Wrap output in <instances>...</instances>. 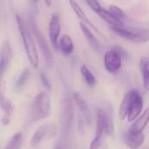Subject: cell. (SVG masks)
Masks as SVG:
<instances>
[{"mask_svg": "<svg viewBox=\"0 0 149 149\" xmlns=\"http://www.w3.org/2000/svg\"><path fill=\"white\" fill-rule=\"evenodd\" d=\"M16 21H17L19 33L22 37L24 47L26 55L28 57V59L31 65L35 69H38V65H39V58H38V53L36 48L35 41L31 32V30L29 28V25L25 22V20L19 15H16Z\"/></svg>", "mask_w": 149, "mask_h": 149, "instance_id": "obj_1", "label": "cell"}, {"mask_svg": "<svg viewBox=\"0 0 149 149\" xmlns=\"http://www.w3.org/2000/svg\"><path fill=\"white\" fill-rule=\"evenodd\" d=\"M111 30L119 37L136 44H143L149 41V29L143 27L127 26L125 24L111 26Z\"/></svg>", "mask_w": 149, "mask_h": 149, "instance_id": "obj_2", "label": "cell"}, {"mask_svg": "<svg viewBox=\"0 0 149 149\" xmlns=\"http://www.w3.org/2000/svg\"><path fill=\"white\" fill-rule=\"evenodd\" d=\"M51 113V98L46 93H38L30 109V119L31 121H39L46 119Z\"/></svg>", "mask_w": 149, "mask_h": 149, "instance_id": "obj_3", "label": "cell"}, {"mask_svg": "<svg viewBox=\"0 0 149 149\" xmlns=\"http://www.w3.org/2000/svg\"><path fill=\"white\" fill-rule=\"evenodd\" d=\"M28 25H29V28L31 30V34L35 37V39H36V41H37V43H38V46H39V48H40V50L44 55V58L46 61V64L49 66H51L52 64V60H53L51 49L49 48L48 43L45 38V36L43 35V33L38 29V24L35 21V18L32 15H31L29 17Z\"/></svg>", "mask_w": 149, "mask_h": 149, "instance_id": "obj_4", "label": "cell"}, {"mask_svg": "<svg viewBox=\"0 0 149 149\" xmlns=\"http://www.w3.org/2000/svg\"><path fill=\"white\" fill-rule=\"evenodd\" d=\"M57 134V127L53 124H45L42 127H40L33 134L31 145L32 148L38 146L39 143L43 142L44 141H46Z\"/></svg>", "mask_w": 149, "mask_h": 149, "instance_id": "obj_5", "label": "cell"}, {"mask_svg": "<svg viewBox=\"0 0 149 149\" xmlns=\"http://www.w3.org/2000/svg\"><path fill=\"white\" fill-rule=\"evenodd\" d=\"M131 103L128 110L127 119L128 121H134L141 114L143 108V100L141 95L135 90L130 91Z\"/></svg>", "mask_w": 149, "mask_h": 149, "instance_id": "obj_6", "label": "cell"}, {"mask_svg": "<svg viewBox=\"0 0 149 149\" xmlns=\"http://www.w3.org/2000/svg\"><path fill=\"white\" fill-rule=\"evenodd\" d=\"M122 64V58L121 55L115 50H110L107 52H106L104 56V65L107 72L111 73L117 72Z\"/></svg>", "mask_w": 149, "mask_h": 149, "instance_id": "obj_7", "label": "cell"}, {"mask_svg": "<svg viewBox=\"0 0 149 149\" xmlns=\"http://www.w3.org/2000/svg\"><path fill=\"white\" fill-rule=\"evenodd\" d=\"M60 31H61V26H60L58 15L56 13H52L51 16L48 32H49L51 45L55 51L58 50V38L60 35Z\"/></svg>", "mask_w": 149, "mask_h": 149, "instance_id": "obj_8", "label": "cell"}, {"mask_svg": "<svg viewBox=\"0 0 149 149\" xmlns=\"http://www.w3.org/2000/svg\"><path fill=\"white\" fill-rule=\"evenodd\" d=\"M12 58V49L8 40H5L0 49V78H3V74L7 70L9 64Z\"/></svg>", "mask_w": 149, "mask_h": 149, "instance_id": "obj_9", "label": "cell"}, {"mask_svg": "<svg viewBox=\"0 0 149 149\" xmlns=\"http://www.w3.org/2000/svg\"><path fill=\"white\" fill-rule=\"evenodd\" d=\"M97 122L103 125L105 133L107 135H112L113 132V124L111 113L104 107H100L97 112Z\"/></svg>", "mask_w": 149, "mask_h": 149, "instance_id": "obj_10", "label": "cell"}, {"mask_svg": "<svg viewBox=\"0 0 149 149\" xmlns=\"http://www.w3.org/2000/svg\"><path fill=\"white\" fill-rule=\"evenodd\" d=\"M6 85L3 78H0V107L3 111L5 116L10 117L14 112V106L12 102L6 98Z\"/></svg>", "mask_w": 149, "mask_h": 149, "instance_id": "obj_11", "label": "cell"}, {"mask_svg": "<svg viewBox=\"0 0 149 149\" xmlns=\"http://www.w3.org/2000/svg\"><path fill=\"white\" fill-rule=\"evenodd\" d=\"M149 121V107L147 108L144 113L138 118V120H136V121L130 127L128 133L127 134H140L142 133L143 130L145 129V127H147L148 123Z\"/></svg>", "mask_w": 149, "mask_h": 149, "instance_id": "obj_12", "label": "cell"}, {"mask_svg": "<svg viewBox=\"0 0 149 149\" xmlns=\"http://www.w3.org/2000/svg\"><path fill=\"white\" fill-rule=\"evenodd\" d=\"M70 5L72 7V9L73 10V11L75 12V14L77 15V17L81 20L82 23H84L85 24H86L87 26H90L93 30H94L97 32H100V31L98 30V28L92 23V21L89 19V17H87V15L86 14L85 10L81 8V6L75 1V0H70L69 1Z\"/></svg>", "mask_w": 149, "mask_h": 149, "instance_id": "obj_13", "label": "cell"}, {"mask_svg": "<svg viewBox=\"0 0 149 149\" xmlns=\"http://www.w3.org/2000/svg\"><path fill=\"white\" fill-rule=\"evenodd\" d=\"M58 49L60 50L61 53L65 56L71 55L72 53L74 50V44L69 35L65 34L60 38L58 41Z\"/></svg>", "mask_w": 149, "mask_h": 149, "instance_id": "obj_14", "label": "cell"}, {"mask_svg": "<svg viewBox=\"0 0 149 149\" xmlns=\"http://www.w3.org/2000/svg\"><path fill=\"white\" fill-rule=\"evenodd\" d=\"M79 27H80V30L81 31L83 32L84 36L86 37V38L87 39L88 43L90 44V45L94 49L96 50L97 52H100V43L98 41V39L96 38V37L94 36V34L91 31V30L88 28V26L86 24H85L84 23L80 22L79 23Z\"/></svg>", "mask_w": 149, "mask_h": 149, "instance_id": "obj_15", "label": "cell"}, {"mask_svg": "<svg viewBox=\"0 0 149 149\" xmlns=\"http://www.w3.org/2000/svg\"><path fill=\"white\" fill-rule=\"evenodd\" d=\"M144 141H145V135L143 132L136 134H127L126 136V144L131 149L139 148L143 144Z\"/></svg>", "mask_w": 149, "mask_h": 149, "instance_id": "obj_16", "label": "cell"}, {"mask_svg": "<svg viewBox=\"0 0 149 149\" xmlns=\"http://www.w3.org/2000/svg\"><path fill=\"white\" fill-rule=\"evenodd\" d=\"M140 69L142 75L143 87L145 91H149V58L144 57L140 61Z\"/></svg>", "mask_w": 149, "mask_h": 149, "instance_id": "obj_17", "label": "cell"}, {"mask_svg": "<svg viewBox=\"0 0 149 149\" xmlns=\"http://www.w3.org/2000/svg\"><path fill=\"white\" fill-rule=\"evenodd\" d=\"M97 14L104 21H106L107 24H109L111 26H116V25H122V24H124V23L122 21L118 19L113 14H112L109 10L104 9L103 7L97 12Z\"/></svg>", "mask_w": 149, "mask_h": 149, "instance_id": "obj_18", "label": "cell"}, {"mask_svg": "<svg viewBox=\"0 0 149 149\" xmlns=\"http://www.w3.org/2000/svg\"><path fill=\"white\" fill-rule=\"evenodd\" d=\"M130 103H131V93L129 92L124 97V99H123V100L120 106L119 114H120V120H125L127 118V113H128V110H129V107H130Z\"/></svg>", "mask_w": 149, "mask_h": 149, "instance_id": "obj_19", "label": "cell"}, {"mask_svg": "<svg viewBox=\"0 0 149 149\" xmlns=\"http://www.w3.org/2000/svg\"><path fill=\"white\" fill-rule=\"evenodd\" d=\"M72 98L77 105V107H79V109L80 110V112H82L86 116L89 115V110H88V105L86 103V101L85 100V99L78 93H73L72 94Z\"/></svg>", "mask_w": 149, "mask_h": 149, "instance_id": "obj_20", "label": "cell"}, {"mask_svg": "<svg viewBox=\"0 0 149 149\" xmlns=\"http://www.w3.org/2000/svg\"><path fill=\"white\" fill-rule=\"evenodd\" d=\"M23 143V134L21 132L16 133L9 141L4 149H19Z\"/></svg>", "mask_w": 149, "mask_h": 149, "instance_id": "obj_21", "label": "cell"}, {"mask_svg": "<svg viewBox=\"0 0 149 149\" xmlns=\"http://www.w3.org/2000/svg\"><path fill=\"white\" fill-rule=\"evenodd\" d=\"M80 72H81L86 83L89 86L93 87V86H94L96 85V79H95L94 75L93 74V72L87 68V66L82 65L80 67Z\"/></svg>", "mask_w": 149, "mask_h": 149, "instance_id": "obj_22", "label": "cell"}, {"mask_svg": "<svg viewBox=\"0 0 149 149\" xmlns=\"http://www.w3.org/2000/svg\"><path fill=\"white\" fill-rule=\"evenodd\" d=\"M112 14H113L118 19H120V21H124L126 18H127V15L126 13L117 5H113V4H111L109 6V10H108ZM124 23V22H123Z\"/></svg>", "mask_w": 149, "mask_h": 149, "instance_id": "obj_23", "label": "cell"}, {"mask_svg": "<svg viewBox=\"0 0 149 149\" xmlns=\"http://www.w3.org/2000/svg\"><path fill=\"white\" fill-rule=\"evenodd\" d=\"M29 77H30V71H29V69H27V68L24 69L23 72H21V74L19 75L17 80L16 86H17V88L23 87V86L26 84L27 80L29 79Z\"/></svg>", "mask_w": 149, "mask_h": 149, "instance_id": "obj_24", "label": "cell"}, {"mask_svg": "<svg viewBox=\"0 0 149 149\" xmlns=\"http://www.w3.org/2000/svg\"><path fill=\"white\" fill-rule=\"evenodd\" d=\"M39 77H40V81H41L42 85L45 86V88H46L47 90H52V84H51L47 75L45 74V72H41L39 74Z\"/></svg>", "mask_w": 149, "mask_h": 149, "instance_id": "obj_25", "label": "cell"}, {"mask_svg": "<svg viewBox=\"0 0 149 149\" xmlns=\"http://www.w3.org/2000/svg\"><path fill=\"white\" fill-rule=\"evenodd\" d=\"M86 3L88 4V6H89L93 11H95L96 13L102 8L101 5H100V3H99L98 0H86Z\"/></svg>", "mask_w": 149, "mask_h": 149, "instance_id": "obj_26", "label": "cell"}, {"mask_svg": "<svg viewBox=\"0 0 149 149\" xmlns=\"http://www.w3.org/2000/svg\"><path fill=\"white\" fill-rule=\"evenodd\" d=\"M101 141H102V137H99V136H95L94 139L93 140V141L91 142L90 145V148L89 149H99L100 145H101Z\"/></svg>", "mask_w": 149, "mask_h": 149, "instance_id": "obj_27", "label": "cell"}, {"mask_svg": "<svg viewBox=\"0 0 149 149\" xmlns=\"http://www.w3.org/2000/svg\"><path fill=\"white\" fill-rule=\"evenodd\" d=\"M10 117H8V116H3L2 120H1V123L3 125V126H7L10 124Z\"/></svg>", "mask_w": 149, "mask_h": 149, "instance_id": "obj_28", "label": "cell"}, {"mask_svg": "<svg viewBox=\"0 0 149 149\" xmlns=\"http://www.w3.org/2000/svg\"><path fill=\"white\" fill-rule=\"evenodd\" d=\"M52 0H45V3L47 7H50L52 5Z\"/></svg>", "mask_w": 149, "mask_h": 149, "instance_id": "obj_29", "label": "cell"}, {"mask_svg": "<svg viewBox=\"0 0 149 149\" xmlns=\"http://www.w3.org/2000/svg\"><path fill=\"white\" fill-rule=\"evenodd\" d=\"M32 1H33V2H35V3H37V2H38L39 0H32Z\"/></svg>", "mask_w": 149, "mask_h": 149, "instance_id": "obj_30", "label": "cell"}, {"mask_svg": "<svg viewBox=\"0 0 149 149\" xmlns=\"http://www.w3.org/2000/svg\"><path fill=\"white\" fill-rule=\"evenodd\" d=\"M58 149H60V148H58Z\"/></svg>", "mask_w": 149, "mask_h": 149, "instance_id": "obj_31", "label": "cell"}]
</instances>
